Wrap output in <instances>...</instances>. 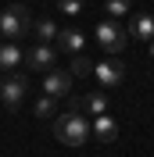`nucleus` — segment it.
I'll return each instance as SVG.
<instances>
[{
    "mask_svg": "<svg viewBox=\"0 0 154 157\" xmlns=\"http://www.w3.org/2000/svg\"><path fill=\"white\" fill-rule=\"evenodd\" d=\"M90 132H93V125H86V118L79 114V111H65V114L54 118V136L65 147H83Z\"/></svg>",
    "mask_w": 154,
    "mask_h": 157,
    "instance_id": "obj_1",
    "label": "nucleus"
},
{
    "mask_svg": "<svg viewBox=\"0 0 154 157\" xmlns=\"http://www.w3.org/2000/svg\"><path fill=\"white\" fill-rule=\"evenodd\" d=\"M29 25H32V18H29V11L22 7L18 0H14L11 7H4V11H0V36L7 39V43L22 39L25 32H29Z\"/></svg>",
    "mask_w": 154,
    "mask_h": 157,
    "instance_id": "obj_2",
    "label": "nucleus"
},
{
    "mask_svg": "<svg viewBox=\"0 0 154 157\" xmlns=\"http://www.w3.org/2000/svg\"><path fill=\"white\" fill-rule=\"evenodd\" d=\"M97 39H100V47L107 50V57H115V54H122V50H125L129 32L118 29L115 21H100V25H97Z\"/></svg>",
    "mask_w": 154,
    "mask_h": 157,
    "instance_id": "obj_3",
    "label": "nucleus"
},
{
    "mask_svg": "<svg viewBox=\"0 0 154 157\" xmlns=\"http://www.w3.org/2000/svg\"><path fill=\"white\" fill-rule=\"evenodd\" d=\"M25 93H29V78L22 75V71H11L4 82H0V100H4L7 107H18L22 100H25Z\"/></svg>",
    "mask_w": 154,
    "mask_h": 157,
    "instance_id": "obj_4",
    "label": "nucleus"
},
{
    "mask_svg": "<svg viewBox=\"0 0 154 157\" xmlns=\"http://www.w3.org/2000/svg\"><path fill=\"white\" fill-rule=\"evenodd\" d=\"M25 64L32 71H50L58 64V47H50V43H36V47L25 50Z\"/></svg>",
    "mask_w": 154,
    "mask_h": 157,
    "instance_id": "obj_5",
    "label": "nucleus"
},
{
    "mask_svg": "<svg viewBox=\"0 0 154 157\" xmlns=\"http://www.w3.org/2000/svg\"><path fill=\"white\" fill-rule=\"evenodd\" d=\"M93 75H97V82H100L104 89H111V86H118V82L125 78V64L118 57H107V61H100V64L93 68Z\"/></svg>",
    "mask_w": 154,
    "mask_h": 157,
    "instance_id": "obj_6",
    "label": "nucleus"
},
{
    "mask_svg": "<svg viewBox=\"0 0 154 157\" xmlns=\"http://www.w3.org/2000/svg\"><path fill=\"white\" fill-rule=\"evenodd\" d=\"M54 47H58V54H72V57H75V54L86 50V36L79 29H61L58 39H54Z\"/></svg>",
    "mask_w": 154,
    "mask_h": 157,
    "instance_id": "obj_7",
    "label": "nucleus"
},
{
    "mask_svg": "<svg viewBox=\"0 0 154 157\" xmlns=\"http://www.w3.org/2000/svg\"><path fill=\"white\" fill-rule=\"evenodd\" d=\"M22 64H25V50L18 47V43H0V71H18Z\"/></svg>",
    "mask_w": 154,
    "mask_h": 157,
    "instance_id": "obj_8",
    "label": "nucleus"
},
{
    "mask_svg": "<svg viewBox=\"0 0 154 157\" xmlns=\"http://www.w3.org/2000/svg\"><path fill=\"white\" fill-rule=\"evenodd\" d=\"M68 89H72V75L68 71H47V78H43V93L47 97H68Z\"/></svg>",
    "mask_w": 154,
    "mask_h": 157,
    "instance_id": "obj_9",
    "label": "nucleus"
},
{
    "mask_svg": "<svg viewBox=\"0 0 154 157\" xmlns=\"http://www.w3.org/2000/svg\"><path fill=\"white\" fill-rule=\"evenodd\" d=\"M129 36H136V39H151V43H154V14H136L133 25H129Z\"/></svg>",
    "mask_w": 154,
    "mask_h": 157,
    "instance_id": "obj_10",
    "label": "nucleus"
},
{
    "mask_svg": "<svg viewBox=\"0 0 154 157\" xmlns=\"http://www.w3.org/2000/svg\"><path fill=\"white\" fill-rule=\"evenodd\" d=\"M93 136L100 139V143H115V139H118V125H115L107 114H100V118L93 121Z\"/></svg>",
    "mask_w": 154,
    "mask_h": 157,
    "instance_id": "obj_11",
    "label": "nucleus"
},
{
    "mask_svg": "<svg viewBox=\"0 0 154 157\" xmlns=\"http://www.w3.org/2000/svg\"><path fill=\"white\" fill-rule=\"evenodd\" d=\"M32 32H36V39L39 43H50V47H54V39H58V21H50V18H36L32 21Z\"/></svg>",
    "mask_w": 154,
    "mask_h": 157,
    "instance_id": "obj_12",
    "label": "nucleus"
},
{
    "mask_svg": "<svg viewBox=\"0 0 154 157\" xmlns=\"http://www.w3.org/2000/svg\"><path fill=\"white\" fill-rule=\"evenodd\" d=\"M93 61L86 57V54H75V57H72V68H68V75H79V78H86V75H93Z\"/></svg>",
    "mask_w": 154,
    "mask_h": 157,
    "instance_id": "obj_13",
    "label": "nucleus"
},
{
    "mask_svg": "<svg viewBox=\"0 0 154 157\" xmlns=\"http://www.w3.org/2000/svg\"><path fill=\"white\" fill-rule=\"evenodd\" d=\"M86 111L100 118V114L107 111V97H104V93H90V100H86Z\"/></svg>",
    "mask_w": 154,
    "mask_h": 157,
    "instance_id": "obj_14",
    "label": "nucleus"
},
{
    "mask_svg": "<svg viewBox=\"0 0 154 157\" xmlns=\"http://www.w3.org/2000/svg\"><path fill=\"white\" fill-rule=\"evenodd\" d=\"M54 104H58L54 97H39L36 107H32V111H36V118H50V114H54Z\"/></svg>",
    "mask_w": 154,
    "mask_h": 157,
    "instance_id": "obj_15",
    "label": "nucleus"
},
{
    "mask_svg": "<svg viewBox=\"0 0 154 157\" xmlns=\"http://www.w3.org/2000/svg\"><path fill=\"white\" fill-rule=\"evenodd\" d=\"M58 11L68 14V18H75V14H83V0H58Z\"/></svg>",
    "mask_w": 154,
    "mask_h": 157,
    "instance_id": "obj_16",
    "label": "nucleus"
},
{
    "mask_svg": "<svg viewBox=\"0 0 154 157\" xmlns=\"http://www.w3.org/2000/svg\"><path fill=\"white\" fill-rule=\"evenodd\" d=\"M129 7H133V0H107V14H115V18H122Z\"/></svg>",
    "mask_w": 154,
    "mask_h": 157,
    "instance_id": "obj_17",
    "label": "nucleus"
},
{
    "mask_svg": "<svg viewBox=\"0 0 154 157\" xmlns=\"http://www.w3.org/2000/svg\"><path fill=\"white\" fill-rule=\"evenodd\" d=\"M151 57H154V43H151Z\"/></svg>",
    "mask_w": 154,
    "mask_h": 157,
    "instance_id": "obj_18",
    "label": "nucleus"
}]
</instances>
